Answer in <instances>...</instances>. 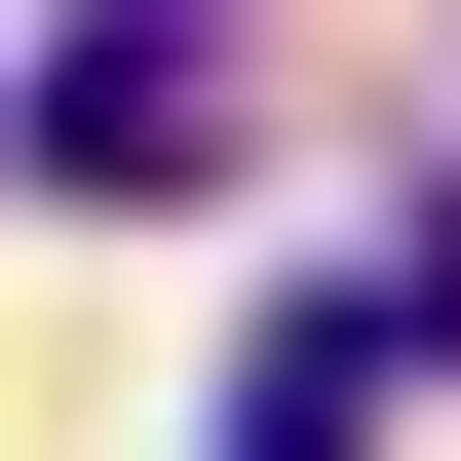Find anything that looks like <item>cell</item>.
I'll return each instance as SVG.
<instances>
[{"label": "cell", "mask_w": 461, "mask_h": 461, "mask_svg": "<svg viewBox=\"0 0 461 461\" xmlns=\"http://www.w3.org/2000/svg\"><path fill=\"white\" fill-rule=\"evenodd\" d=\"M39 193H230V39L193 0H115L77 77H39Z\"/></svg>", "instance_id": "6da1fadb"}, {"label": "cell", "mask_w": 461, "mask_h": 461, "mask_svg": "<svg viewBox=\"0 0 461 461\" xmlns=\"http://www.w3.org/2000/svg\"><path fill=\"white\" fill-rule=\"evenodd\" d=\"M346 384H384V346H346V308H269V346H230V461H346Z\"/></svg>", "instance_id": "7a4b0ae2"}]
</instances>
